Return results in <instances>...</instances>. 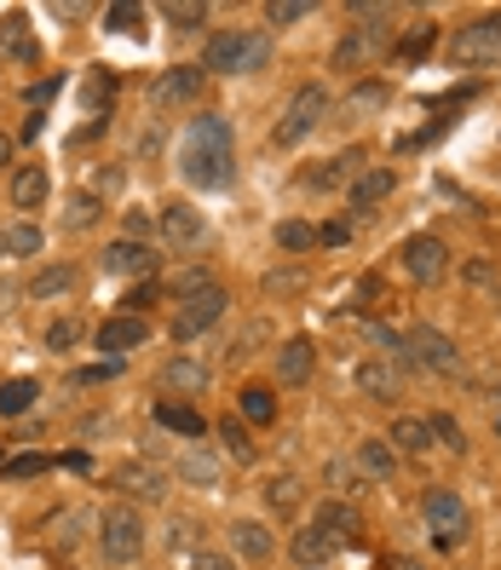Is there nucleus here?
<instances>
[{
  "label": "nucleus",
  "mask_w": 501,
  "mask_h": 570,
  "mask_svg": "<svg viewBox=\"0 0 501 570\" xmlns=\"http://www.w3.org/2000/svg\"><path fill=\"white\" fill-rule=\"evenodd\" d=\"M0 162H12V139L7 133H0Z\"/></svg>",
  "instance_id": "nucleus-61"
},
{
  "label": "nucleus",
  "mask_w": 501,
  "mask_h": 570,
  "mask_svg": "<svg viewBox=\"0 0 501 570\" xmlns=\"http://www.w3.org/2000/svg\"><path fill=\"white\" fill-rule=\"evenodd\" d=\"M167 18H173V30H203L208 7H196V0H185V7H179V0H173V7H167Z\"/></svg>",
  "instance_id": "nucleus-53"
},
{
  "label": "nucleus",
  "mask_w": 501,
  "mask_h": 570,
  "mask_svg": "<svg viewBox=\"0 0 501 570\" xmlns=\"http://www.w3.org/2000/svg\"><path fill=\"white\" fill-rule=\"evenodd\" d=\"M219 438H225V450H231V461H254V444H248V427L242 421H219Z\"/></svg>",
  "instance_id": "nucleus-44"
},
{
  "label": "nucleus",
  "mask_w": 501,
  "mask_h": 570,
  "mask_svg": "<svg viewBox=\"0 0 501 570\" xmlns=\"http://www.w3.org/2000/svg\"><path fill=\"white\" fill-rule=\"evenodd\" d=\"M139 23H144L139 0H116V7H105V30H116V35H139Z\"/></svg>",
  "instance_id": "nucleus-40"
},
{
  "label": "nucleus",
  "mask_w": 501,
  "mask_h": 570,
  "mask_svg": "<svg viewBox=\"0 0 501 570\" xmlns=\"http://www.w3.org/2000/svg\"><path fill=\"white\" fill-rule=\"evenodd\" d=\"M35 398H41V386L18 375V380L0 386V415H23V409H35Z\"/></svg>",
  "instance_id": "nucleus-39"
},
{
  "label": "nucleus",
  "mask_w": 501,
  "mask_h": 570,
  "mask_svg": "<svg viewBox=\"0 0 501 570\" xmlns=\"http://www.w3.org/2000/svg\"><path fill=\"white\" fill-rule=\"evenodd\" d=\"M381 570H427V564H415V559H404V553H386Z\"/></svg>",
  "instance_id": "nucleus-60"
},
{
  "label": "nucleus",
  "mask_w": 501,
  "mask_h": 570,
  "mask_svg": "<svg viewBox=\"0 0 501 570\" xmlns=\"http://www.w3.org/2000/svg\"><path fill=\"white\" fill-rule=\"evenodd\" d=\"M46 455H7V466H0V478H41L46 473Z\"/></svg>",
  "instance_id": "nucleus-48"
},
{
  "label": "nucleus",
  "mask_w": 501,
  "mask_h": 570,
  "mask_svg": "<svg viewBox=\"0 0 501 570\" xmlns=\"http://www.w3.org/2000/svg\"><path fill=\"white\" fill-rule=\"evenodd\" d=\"M427 530L438 548H461L467 530H472V518H467V502L456 496V490H433L427 496Z\"/></svg>",
  "instance_id": "nucleus-9"
},
{
  "label": "nucleus",
  "mask_w": 501,
  "mask_h": 570,
  "mask_svg": "<svg viewBox=\"0 0 501 570\" xmlns=\"http://www.w3.org/2000/svg\"><path fill=\"white\" fill-rule=\"evenodd\" d=\"M271 375H277V386H306L317 375V341L312 334H288V341L277 346V363H271Z\"/></svg>",
  "instance_id": "nucleus-12"
},
{
  "label": "nucleus",
  "mask_w": 501,
  "mask_h": 570,
  "mask_svg": "<svg viewBox=\"0 0 501 570\" xmlns=\"http://www.w3.org/2000/svg\"><path fill=\"white\" fill-rule=\"evenodd\" d=\"M179 478H185V484L214 490V484L225 478V461H219V455H208V450H185V455H179Z\"/></svg>",
  "instance_id": "nucleus-29"
},
{
  "label": "nucleus",
  "mask_w": 501,
  "mask_h": 570,
  "mask_svg": "<svg viewBox=\"0 0 501 570\" xmlns=\"http://www.w3.org/2000/svg\"><path fill=\"white\" fill-rule=\"evenodd\" d=\"M0 58H12V64H41V41L30 30V18L23 12H7L0 18Z\"/></svg>",
  "instance_id": "nucleus-17"
},
{
  "label": "nucleus",
  "mask_w": 501,
  "mask_h": 570,
  "mask_svg": "<svg viewBox=\"0 0 501 570\" xmlns=\"http://www.w3.org/2000/svg\"><path fill=\"white\" fill-rule=\"evenodd\" d=\"M58 466H64V473H92V455H87V450H69Z\"/></svg>",
  "instance_id": "nucleus-58"
},
{
  "label": "nucleus",
  "mask_w": 501,
  "mask_h": 570,
  "mask_svg": "<svg viewBox=\"0 0 501 570\" xmlns=\"http://www.w3.org/2000/svg\"><path fill=\"white\" fill-rule=\"evenodd\" d=\"M427 427H433V444H444V450L467 455V432H461L456 415H427Z\"/></svg>",
  "instance_id": "nucleus-41"
},
{
  "label": "nucleus",
  "mask_w": 501,
  "mask_h": 570,
  "mask_svg": "<svg viewBox=\"0 0 501 570\" xmlns=\"http://www.w3.org/2000/svg\"><path fill=\"white\" fill-rule=\"evenodd\" d=\"M150 305H156V282H139V289L121 294V311H128V318H144Z\"/></svg>",
  "instance_id": "nucleus-52"
},
{
  "label": "nucleus",
  "mask_w": 501,
  "mask_h": 570,
  "mask_svg": "<svg viewBox=\"0 0 501 570\" xmlns=\"http://www.w3.org/2000/svg\"><path fill=\"white\" fill-rule=\"evenodd\" d=\"M92 219H98V196L75 191V196H69V214H64V230H81V225H92Z\"/></svg>",
  "instance_id": "nucleus-47"
},
{
  "label": "nucleus",
  "mask_w": 501,
  "mask_h": 570,
  "mask_svg": "<svg viewBox=\"0 0 501 570\" xmlns=\"http://www.w3.org/2000/svg\"><path fill=\"white\" fill-rule=\"evenodd\" d=\"M352 386L363 398H374V404H397V398H404V369H397L392 357H363L352 369Z\"/></svg>",
  "instance_id": "nucleus-13"
},
{
  "label": "nucleus",
  "mask_w": 501,
  "mask_h": 570,
  "mask_svg": "<svg viewBox=\"0 0 501 570\" xmlns=\"http://www.w3.org/2000/svg\"><path fill=\"white\" fill-rule=\"evenodd\" d=\"M203 64H173V69H162L156 82H150V104L156 110H179V104H196L203 98Z\"/></svg>",
  "instance_id": "nucleus-10"
},
{
  "label": "nucleus",
  "mask_w": 501,
  "mask_h": 570,
  "mask_svg": "<svg viewBox=\"0 0 501 570\" xmlns=\"http://www.w3.org/2000/svg\"><path fill=\"white\" fill-rule=\"evenodd\" d=\"M397 266H404V277L415 289H433V282H444V271H449V248H444V237L421 230V237H410L397 248Z\"/></svg>",
  "instance_id": "nucleus-8"
},
{
  "label": "nucleus",
  "mask_w": 501,
  "mask_h": 570,
  "mask_svg": "<svg viewBox=\"0 0 501 570\" xmlns=\"http://www.w3.org/2000/svg\"><path fill=\"white\" fill-rule=\"evenodd\" d=\"M392 444L404 450V455H427V450H433L427 415H397V421H392Z\"/></svg>",
  "instance_id": "nucleus-27"
},
{
  "label": "nucleus",
  "mask_w": 501,
  "mask_h": 570,
  "mask_svg": "<svg viewBox=\"0 0 501 570\" xmlns=\"http://www.w3.org/2000/svg\"><path fill=\"white\" fill-rule=\"evenodd\" d=\"M156 225H162V237H167V248H203V243H208V219L196 214L190 202H167Z\"/></svg>",
  "instance_id": "nucleus-15"
},
{
  "label": "nucleus",
  "mask_w": 501,
  "mask_h": 570,
  "mask_svg": "<svg viewBox=\"0 0 501 570\" xmlns=\"http://www.w3.org/2000/svg\"><path fill=\"white\" fill-rule=\"evenodd\" d=\"M81 334H87V329L75 323V318H58V323H46V346H53V352H69Z\"/></svg>",
  "instance_id": "nucleus-50"
},
{
  "label": "nucleus",
  "mask_w": 501,
  "mask_h": 570,
  "mask_svg": "<svg viewBox=\"0 0 501 570\" xmlns=\"http://www.w3.org/2000/svg\"><path fill=\"white\" fill-rule=\"evenodd\" d=\"M35 254H41V225L35 219L7 225V259H35Z\"/></svg>",
  "instance_id": "nucleus-36"
},
{
  "label": "nucleus",
  "mask_w": 501,
  "mask_h": 570,
  "mask_svg": "<svg viewBox=\"0 0 501 570\" xmlns=\"http://www.w3.org/2000/svg\"><path fill=\"white\" fill-rule=\"evenodd\" d=\"M242 415H248V421H254V427H271V421H277V392H271V386H242Z\"/></svg>",
  "instance_id": "nucleus-34"
},
{
  "label": "nucleus",
  "mask_w": 501,
  "mask_h": 570,
  "mask_svg": "<svg viewBox=\"0 0 501 570\" xmlns=\"http://www.w3.org/2000/svg\"><path fill=\"white\" fill-rule=\"evenodd\" d=\"M0 259H7V230H0Z\"/></svg>",
  "instance_id": "nucleus-62"
},
{
  "label": "nucleus",
  "mask_w": 501,
  "mask_h": 570,
  "mask_svg": "<svg viewBox=\"0 0 501 570\" xmlns=\"http://www.w3.org/2000/svg\"><path fill=\"white\" fill-rule=\"evenodd\" d=\"M271 237H277L283 254H306V248H317V225H306V219H283L277 230H271Z\"/></svg>",
  "instance_id": "nucleus-37"
},
{
  "label": "nucleus",
  "mask_w": 501,
  "mask_h": 570,
  "mask_svg": "<svg viewBox=\"0 0 501 570\" xmlns=\"http://www.w3.org/2000/svg\"><path fill=\"white\" fill-rule=\"evenodd\" d=\"M0 466H7V455H0Z\"/></svg>",
  "instance_id": "nucleus-64"
},
{
  "label": "nucleus",
  "mask_w": 501,
  "mask_h": 570,
  "mask_svg": "<svg viewBox=\"0 0 501 570\" xmlns=\"http://www.w3.org/2000/svg\"><path fill=\"white\" fill-rule=\"evenodd\" d=\"M237 127L231 116H190L185 139H179V173L190 179L196 191H225L237 179Z\"/></svg>",
  "instance_id": "nucleus-1"
},
{
  "label": "nucleus",
  "mask_w": 501,
  "mask_h": 570,
  "mask_svg": "<svg viewBox=\"0 0 501 570\" xmlns=\"http://www.w3.org/2000/svg\"><path fill=\"white\" fill-rule=\"evenodd\" d=\"M363 341H369V346H381L392 363H397V352H404V334H392L386 323H363Z\"/></svg>",
  "instance_id": "nucleus-51"
},
{
  "label": "nucleus",
  "mask_w": 501,
  "mask_h": 570,
  "mask_svg": "<svg viewBox=\"0 0 501 570\" xmlns=\"http://www.w3.org/2000/svg\"><path fill=\"white\" fill-rule=\"evenodd\" d=\"M288 553H294V564H299V570H317V564H329V559L340 553V541H335L329 530H323V525H306V530H294Z\"/></svg>",
  "instance_id": "nucleus-20"
},
{
  "label": "nucleus",
  "mask_w": 501,
  "mask_h": 570,
  "mask_svg": "<svg viewBox=\"0 0 501 570\" xmlns=\"http://www.w3.org/2000/svg\"><path fill=\"white\" fill-rule=\"evenodd\" d=\"M427 369V375H456L461 369V346L449 341L444 329H433V323H410V334H404V352H397V369Z\"/></svg>",
  "instance_id": "nucleus-4"
},
{
  "label": "nucleus",
  "mask_w": 501,
  "mask_h": 570,
  "mask_svg": "<svg viewBox=\"0 0 501 570\" xmlns=\"http://www.w3.org/2000/svg\"><path fill=\"white\" fill-rule=\"evenodd\" d=\"M46 196H53V179H46V168H41V162H23V168L12 173V207L30 219Z\"/></svg>",
  "instance_id": "nucleus-19"
},
{
  "label": "nucleus",
  "mask_w": 501,
  "mask_h": 570,
  "mask_svg": "<svg viewBox=\"0 0 501 570\" xmlns=\"http://www.w3.org/2000/svg\"><path fill=\"white\" fill-rule=\"evenodd\" d=\"M75 282H81V271L75 266H46V271H35V282H30V300H58V294H69Z\"/></svg>",
  "instance_id": "nucleus-30"
},
{
  "label": "nucleus",
  "mask_w": 501,
  "mask_h": 570,
  "mask_svg": "<svg viewBox=\"0 0 501 570\" xmlns=\"http://www.w3.org/2000/svg\"><path fill=\"white\" fill-rule=\"evenodd\" d=\"M386 98H392V93H386L381 82H363V87L346 93V116H369V110H381Z\"/></svg>",
  "instance_id": "nucleus-42"
},
{
  "label": "nucleus",
  "mask_w": 501,
  "mask_h": 570,
  "mask_svg": "<svg viewBox=\"0 0 501 570\" xmlns=\"http://www.w3.org/2000/svg\"><path fill=\"white\" fill-rule=\"evenodd\" d=\"M87 525H92V513H87V507H64V513H53V518H46V548H53V553L75 548Z\"/></svg>",
  "instance_id": "nucleus-23"
},
{
  "label": "nucleus",
  "mask_w": 501,
  "mask_h": 570,
  "mask_svg": "<svg viewBox=\"0 0 501 570\" xmlns=\"http://www.w3.org/2000/svg\"><path fill=\"white\" fill-rule=\"evenodd\" d=\"M162 392H179V398H196V392H208V363L203 357H167L162 363V375H156Z\"/></svg>",
  "instance_id": "nucleus-16"
},
{
  "label": "nucleus",
  "mask_w": 501,
  "mask_h": 570,
  "mask_svg": "<svg viewBox=\"0 0 501 570\" xmlns=\"http://www.w3.org/2000/svg\"><path fill=\"white\" fill-rule=\"evenodd\" d=\"M260 289L271 294V300H288V294H299L306 289V271H265V282Z\"/></svg>",
  "instance_id": "nucleus-45"
},
{
  "label": "nucleus",
  "mask_w": 501,
  "mask_h": 570,
  "mask_svg": "<svg viewBox=\"0 0 501 570\" xmlns=\"http://www.w3.org/2000/svg\"><path fill=\"white\" fill-rule=\"evenodd\" d=\"M433 41H438V23H415V30L392 46V58H397V64H421V58L433 52Z\"/></svg>",
  "instance_id": "nucleus-35"
},
{
  "label": "nucleus",
  "mask_w": 501,
  "mask_h": 570,
  "mask_svg": "<svg viewBox=\"0 0 501 570\" xmlns=\"http://www.w3.org/2000/svg\"><path fill=\"white\" fill-rule=\"evenodd\" d=\"M208 289H219V282H214V271H208V266H190V271H179V277L167 282V300H173V305H185V300L208 294Z\"/></svg>",
  "instance_id": "nucleus-33"
},
{
  "label": "nucleus",
  "mask_w": 501,
  "mask_h": 570,
  "mask_svg": "<svg viewBox=\"0 0 501 570\" xmlns=\"http://www.w3.org/2000/svg\"><path fill=\"white\" fill-rule=\"evenodd\" d=\"M392 191H397V173H392V168H369V173H358V179H352V207L363 214V207L386 202Z\"/></svg>",
  "instance_id": "nucleus-26"
},
{
  "label": "nucleus",
  "mask_w": 501,
  "mask_h": 570,
  "mask_svg": "<svg viewBox=\"0 0 501 570\" xmlns=\"http://www.w3.org/2000/svg\"><path fill=\"white\" fill-rule=\"evenodd\" d=\"M444 58H449V69H495L501 64V12L461 23V30L449 35Z\"/></svg>",
  "instance_id": "nucleus-3"
},
{
  "label": "nucleus",
  "mask_w": 501,
  "mask_h": 570,
  "mask_svg": "<svg viewBox=\"0 0 501 570\" xmlns=\"http://www.w3.org/2000/svg\"><path fill=\"white\" fill-rule=\"evenodd\" d=\"M352 18H363V23L335 46V69H358V64H369V58H381V52H386V23H381L386 7H363V0H352Z\"/></svg>",
  "instance_id": "nucleus-7"
},
{
  "label": "nucleus",
  "mask_w": 501,
  "mask_h": 570,
  "mask_svg": "<svg viewBox=\"0 0 501 570\" xmlns=\"http://www.w3.org/2000/svg\"><path fill=\"white\" fill-rule=\"evenodd\" d=\"M231 548L242 553V559H271V553H277V541H271V530L260 525V518H237V525H231Z\"/></svg>",
  "instance_id": "nucleus-24"
},
{
  "label": "nucleus",
  "mask_w": 501,
  "mask_h": 570,
  "mask_svg": "<svg viewBox=\"0 0 501 570\" xmlns=\"http://www.w3.org/2000/svg\"><path fill=\"white\" fill-rule=\"evenodd\" d=\"M144 341H150V318H128V311L105 318V323H98V334H92V346L110 352V357H128V352H139Z\"/></svg>",
  "instance_id": "nucleus-14"
},
{
  "label": "nucleus",
  "mask_w": 501,
  "mask_h": 570,
  "mask_svg": "<svg viewBox=\"0 0 501 570\" xmlns=\"http://www.w3.org/2000/svg\"><path fill=\"white\" fill-rule=\"evenodd\" d=\"M225 305H231V294L225 289H208V294H196V300H185L179 311H173V341H196V334H208L219 318H225Z\"/></svg>",
  "instance_id": "nucleus-11"
},
{
  "label": "nucleus",
  "mask_w": 501,
  "mask_h": 570,
  "mask_svg": "<svg viewBox=\"0 0 501 570\" xmlns=\"http://www.w3.org/2000/svg\"><path fill=\"white\" fill-rule=\"evenodd\" d=\"M121 490H128V496L133 502H162L167 496V473H162V466H121V478H116Z\"/></svg>",
  "instance_id": "nucleus-22"
},
{
  "label": "nucleus",
  "mask_w": 501,
  "mask_h": 570,
  "mask_svg": "<svg viewBox=\"0 0 501 570\" xmlns=\"http://www.w3.org/2000/svg\"><path fill=\"white\" fill-rule=\"evenodd\" d=\"M317 243H329V248H340L346 243V225L335 219V225H317Z\"/></svg>",
  "instance_id": "nucleus-59"
},
{
  "label": "nucleus",
  "mask_w": 501,
  "mask_h": 570,
  "mask_svg": "<svg viewBox=\"0 0 501 570\" xmlns=\"http://www.w3.org/2000/svg\"><path fill=\"white\" fill-rule=\"evenodd\" d=\"M358 473H369V478H392L397 473V455L381 444V438H363V444H358Z\"/></svg>",
  "instance_id": "nucleus-32"
},
{
  "label": "nucleus",
  "mask_w": 501,
  "mask_h": 570,
  "mask_svg": "<svg viewBox=\"0 0 501 570\" xmlns=\"http://www.w3.org/2000/svg\"><path fill=\"white\" fill-rule=\"evenodd\" d=\"M495 427H501V404H495Z\"/></svg>",
  "instance_id": "nucleus-63"
},
{
  "label": "nucleus",
  "mask_w": 501,
  "mask_h": 570,
  "mask_svg": "<svg viewBox=\"0 0 501 570\" xmlns=\"http://www.w3.org/2000/svg\"><path fill=\"white\" fill-rule=\"evenodd\" d=\"M299 502H306L299 478H288V473H283V478H271V484H265V507H271V513H299Z\"/></svg>",
  "instance_id": "nucleus-38"
},
{
  "label": "nucleus",
  "mask_w": 501,
  "mask_h": 570,
  "mask_svg": "<svg viewBox=\"0 0 501 570\" xmlns=\"http://www.w3.org/2000/svg\"><path fill=\"white\" fill-rule=\"evenodd\" d=\"M156 427L179 432V438H203V432H208L203 415H196L190 404H173V398H162V404H156Z\"/></svg>",
  "instance_id": "nucleus-28"
},
{
  "label": "nucleus",
  "mask_w": 501,
  "mask_h": 570,
  "mask_svg": "<svg viewBox=\"0 0 501 570\" xmlns=\"http://www.w3.org/2000/svg\"><path fill=\"white\" fill-rule=\"evenodd\" d=\"M271 64V35H237L225 30L203 46V75H254Z\"/></svg>",
  "instance_id": "nucleus-2"
},
{
  "label": "nucleus",
  "mask_w": 501,
  "mask_h": 570,
  "mask_svg": "<svg viewBox=\"0 0 501 570\" xmlns=\"http://www.w3.org/2000/svg\"><path fill=\"white\" fill-rule=\"evenodd\" d=\"M110 375H121V357H110V363H92V369H81V375H75V386H92V380H110Z\"/></svg>",
  "instance_id": "nucleus-55"
},
{
  "label": "nucleus",
  "mask_w": 501,
  "mask_h": 570,
  "mask_svg": "<svg viewBox=\"0 0 501 570\" xmlns=\"http://www.w3.org/2000/svg\"><path fill=\"white\" fill-rule=\"evenodd\" d=\"M121 225H128V237H133V243H144V230H150V214H139V207H128V214H121Z\"/></svg>",
  "instance_id": "nucleus-56"
},
{
  "label": "nucleus",
  "mask_w": 501,
  "mask_h": 570,
  "mask_svg": "<svg viewBox=\"0 0 501 570\" xmlns=\"http://www.w3.org/2000/svg\"><path fill=\"white\" fill-rule=\"evenodd\" d=\"M461 277H467V282H472V289H484V294H490V300H495V305H501V271H495V266H490V259H472V266H467V271H461Z\"/></svg>",
  "instance_id": "nucleus-43"
},
{
  "label": "nucleus",
  "mask_w": 501,
  "mask_h": 570,
  "mask_svg": "<svg viewBox=\"0 0 501 570\" xmlns=\"http://www.w3.org/2000/svg\"><path fill=\"white\" fill-rule=\"evenodd\" d=\"M98 548H105L110 564H133L144 553V518L133 502H116L105 518H98Z\"/></svg>",
  "instance_id": "nucleus-6"
},
{
  "label": "nucleus",
  "mask_w": 501,
  "mask_h": 570,
  "mask_svg": "<svg viewBox=\"0 0 501 570\" xmlns=\"http://www.w3.org/2000/svg\"><path fill=\"white\" fill-rule=\"evenodd\" d=\"M167 548L179 553V548H196V525L190 518H173V530H167Z\"/></svg>",
  "instance_id": "nucleus-54"
},
{
  "label": "nucleus",
  "mask_w": 501,
  "mask_h": 570,
  "mask_svg": "<svg viewBox=\"0 0 501 570\" xmlns=\"http://www.w3.org/2000/svg\"><path fill=\"white\" fill-rule=\"evenodd\" d=\"M335 110V98H329V87H317V82H306V87H294V98H288V110H283V121L271 127V144H283V150H294L299 139H312L317 133V121Z\"/></svg>",
  "instance_id": "nucleus-5"
},
{
  "label": "nucleus",
  "mask_w": 501,
  "mask_h": 570,
  "mask_svg": "<svg viewBox=\"0 0 501 570\" xmlns=\"http://www.w3.org/2000/svg\"><path fill=\"white\" fill-rule=\"evenodd\" d=\"M358 168H363V150H340V155H335L329 168H317V173H306V185H312V191H335L340 179H352Z\"/></svg>",
  "instance_id": "nucleus-31"
},
{
  "label": "nucleus",
  "mask_w": 501,
  "mask_h": 570,
  "mask_svg": "<svg viewBox=\"0 0 501 570\" xmlns=\"http://www.w3.org/2000/svg\"><path fill=\"white\" fill-rule=\"evenodd\" d=\"M105 271H110V277H150V271H156V248L121 237V243L105 248Z\"/></svg>",
  "instance_id": "nucleus-18"
},
{
  "label": "nucleus",
  "mask_w": 501,
  "mask_h": 570,
  "mask_svg": "<svg viewBox=\"0 0 501 570\" xmlns=\"http://www.w3.org/2000/svg\"><path fill=\"white\" fill-rule=\"evenodd\" d=\"M190 570H237V564L225 559V553H208V548H203V553H196V564H190Z\"/></svg>",
  "instance_id": "nucleus-57"
},
{
  "label": "nucleus",
  "mask_w": 501,
  "mask_h": 570,
  "mask_svg": "<svg viewBox=\"0 0 501 570\" xmlns=\"http://www.w3.org/2000/svg\"><path fill=\"white\" fill-rule=\"evenodd\" d=\"M312 525H323V530H329V536L340 541V548H346V541H352V536L363 530V513H358L352 502L329 496V502H317V518H312Z\"/></svg>",
  "instance_id": "nucleus-21"
},
{
  "label": "nucleus",
  "mask_w": 501,
  "mask_h": 570,
  "mask_svg": "<svg viewBox=\"0 0 501 570\" xmlns=\"http://www.w3.org/2000/svg\"><path fill=\"white\" fill-rule=\"evenodd\" d=\"M317 7L312 0H271L265 7V23H299V18H312Z\"/></svg>",
  "instance_id": "nucleus-49"
},
{
  "label": "nucleus",
  "mask_w": 501,
  "mask_h": 570,
  "mask_svg": "<svg viewBox=\"0 0 501 570\" xmlns=\"http://www.w3.org/2000/svg\"><path fill=\"white\" fill-rule=\"evenodd\" d=\"M58 93H64V75H41V82L23 87V104H30V110H46V104H53Z\"/></svg>",
  "instance_id": "nucleus-46"
},
{
  "label": "nucleus",
  "mask_w": 501,
  "mask_h": 570,
  "mask_svg": "<svg viewBox=\"0 0 501 570\" xmlns=\"http://www.w3.org/2000/svg\"><path fill=\"white\" fill-rule=\"evenodd\" d=\"M110 98H116V75H110V64H92L87 82H81V110L98 121V116H110Z\"/></svg>",
  "instance_id": "nucleus-25"
}]
</instances>
